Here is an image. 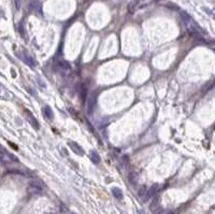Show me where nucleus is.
<instances>
[{"instance_id":"obj_7","label":"nucleus","mask_w":215,"mask_h":214,"mask_svg":"<svg viewBox=\"0 0 215 214\" xmlns=\"http://www.w3.org/2000/svg\"><path fill=\"white\" fill-rule=\"evenodd\" d=\"M23 60L25 61L28 66H30V67H36V66H37V61H36L35 58H33L31 55H29L28 53H24Z\"/></svg>"},{"instance_id":"obj_16","label":"nucleus","mask_w":215,"mask_h":214,"mask_svg":"<svg viewBox=\"0 0 215 214\" xmlns=\"http://www.w3.org/2000/svg\"><path fill=\"white\" fill-rule=\"evenodd\" d=\"M128 180H129V183H131V184H135L136 182H137V173L132 172L129 174L128 177Z\"/></svg>"},{"instance_id":"obj_5","label":"nucleus","mask_w":215,"mask_h":214,"mask_svg":"<svg viewBox=\"0 0 215 214\" xmlns=\"http://www.w3.org/2000/svg\"><path fill=\"white\" fill-rule=\"evenodd\" d=\"M0 160L2 161L3 165H8V164L12 163V161L18 163V158H16L13 154H9V153H6V154H3V155L0 156Z\"/></svg>"},{"instance_id":"obj_6","label":"nucleus","mask_w":215,"mask_h":214,"mask_svg":"<svg viewBox=\"0 0 215 214\" xmlns=\"http://www.w3.org/2000/svg\"><path fill=\"white\" fill-rule=\"evenodd\" d=\"M26 116H27V118H28V121H29L30 125H31L32 127L35 128V129H39L40 125H39V123H38L37 118H36L35 116H33L32 114L29 112V111H27V112H26Z\"/></svg>"},{"instance_id":"obj_4","label":"nucleus","mask_w":215,"mask_h":214,"mask_svg":"<svg viewBox=\"0 0 215 214\" xmlns=\"http://www.w3.org/2000/svg\"><path fill=\"white\" fill-rule=\"evenodd\" d=\"M68 145L70 146V149L72 150L73 152H74L76 155H80V156L84 155V150L82 149V146H81L80 144L76 143V142H74V141H69L68 142Z\"/></svg>"},{"instance_id":"obj_19","label":"nucleus","mask_w":215,"mask_h":214,"mask_svg":"<svg viewBox=\"0 0 215 214\" xmlns=\"http://www.w3.org/2000/svg\"><path fill=\"white\" fill-rule=\"evenodd\" d=\"M167 214H173V213H172V212H168V213H167Z\"/></svg>"},{"instance_id":"obj_18","label":"nucleus","mask_w":215,"mask_h":214,"mask_svg":"<svg viewBox=\"0 0 215 214\" xmlns=\"http://www.w3.org/2000/svg\"><path fill=\"white\" fill-rule=\"evenodd\" d=\"M15 7H16V9H17V10H20V8H21V2H20V0H15Z\"/></svg>"},{"instance_id":"obj_9","label":"nucleus","mask_w":215,"mask_h":214,"mask_svg":"<svg viewBox=\"0 0 215 214\" xmlns=\"http://www.w3.org/2000/svg\"><path fill=\"white\" fill-rule=\"evenodd\" d=\"M138 195H139V197L141 199H142L143 201H146L149 200V196H147V187L146 186H141L140 189H139V193H138Z\"/></svg>"},{"instance_id":"obj_13","label":"nucleus","mask_w":215,"mask_h":214,"mask_svg":"<svg viewBox=\"0 0 215 214\" xmlns=\"http://www.w3.org/2000/svg\"><path fill=\"white\" fill-rule=\"evenodd\" d=\"M180 14H181V17H182V21H183V23L185 24H188V23H190L192 22V16L189 15L188 13H186L185 11H181L180 12Z\"/></svg>"},{"instance_id":"obj_3","label":"nucleus","mask_w":215,"mask_h":214,"mask_svg":"<svg viewBox=\"0 0 215 214\" xmlns=\"http://www.w3.org/2000/svg\"><path fill=\"white\" fill-rule=\"evenodd\" d=\"M28 9H29L30 12H35V13H41V10H42L41 2L38 1V0H32V1H30L29 4H28Z\"/></svg>"},{"instance_id":"obj_17","label":"nucleus","mask_w":215,"mask_h":214,"mask_svg":"<svg viewBox=\"0 0 215 214\" xmlns=\"http://www.w3.org/2000/svg\"><path fill=\"white\" fill-rule=\"evenodd\" d=\"M18 30H20V32L22 35H25V31H24V27H23V24H20V25H18Z\"/></svg>"},{"instance_id":"obj_12","label":"nucleus","mask_w":215,"mask_h":214,"mask_svg":"<svg viewBox=\"0 0 215 214\" xmlns=\"http://www.w3.org/2000/svg\"><path fill=\"white\" fill-rule=\"evenodd\" d=\"M111 191H112L113 196L115 197L117 200H122V199H123V192H122V189L119 188V187H113Z\"/></svg>"},{"instance_id":"obj_15","label":"nucleus","mask_w":215,"mask_h":214,"mask_svg":"<svg viewBox=\"0 0 215 214\" xmlns=\"http://www.w3.org/2000/svg\"><path fill=\"white\" fill-rule=\"evenodd\" d=\"M58 66L59 68H61L63 70H70L71 69V65L69 61L67 60H59L58 61Z\"/></svg>"},{"instance_id":"obj_11","label":"nucleus","mask_w":215,"mask_h":214,"mask_svg":"<svg viewBox=\"0 0 215 214\" xmlns=\"http://www.w3.org/2000/svg\"><path fill=\"white\" fill-rule=\"evenodd\" d=\"M43 114H44V116H46L49 120H53L54 118L53 110H52L50 106H45L44 108H43Z\"/></svg>"},{"instance_id":"obj_1","label":"nucleus","mask_w":215,"mask_h":214,"mask_svg":"<svg viewBox=\"0 0 215 214\" xmlns=\"http://www.w3.org/2000/svg\"><path fill=\"white\" fill-rule=\"evenodd\" d=\"M28 191H29L30 194H33V195L41 194L43 191L42 183L40 181H36V180L30 181L29 184H28Z\"/></svg>"},{"instance_id":"obj_8","label":"nucleus","mask_w":215,"mask_h":214,"mask_svg":"<svg viewBox=\"0 0 215 214\" xmlns=\"http://www.w3.org/2000/svg\"><path fill=\"white\" fill-rule=\"evenodd\" d=\"M140 2H141V0H131V1L128 3V7H127L129 13H131V14L135 13V11L137 10L138 7H139Z\"/></svg>"},{"instance_id":"obj_14","label":"nucleus","mask_w":215,"mask_h":214,"mask_svg":"<svg viewBox=\"0 0 215 214\" xmlns=\"http://www.w3.org/2000/svg\"><path fill=\"white\" fill-rule=\"evenodd\" d=\"M89 157H90V159H92V161L94 164H99L100 163V156H99V154H98L96 151L90 152Z\"/></svg>"},{"instance_id":"obj_10","label":"nucleus","mask_w":215,"mask_h":214,"mask_svg":"<svg viewBox=\"0 0 215 214\" xmlns=\"http://www.w3.org/2000/svg\"><path fill=\"white\" fill-rule=\"evenodd\" d=\"M158 192H159V185L154 184L150 186V188L147 189V196H149V198H150V197H153L154 195H156Z\"/></svg>"},{"instance_id":"obj_2","label":"nucleus","mask_w":215,"mask_h":214,"mask_svg":"<svg viewBox=\"0 0 215 214\" xmlns=\"http://www.w3.org/2000/svg\"><path fill=\"white\" fill-rule=\"evenodd\" d=\"M96 102H97V95L96 94H92L87 99V104H86V112L89 115H92L93 112L95 110V107H96Z\"/></svg>"}]
</instances>
